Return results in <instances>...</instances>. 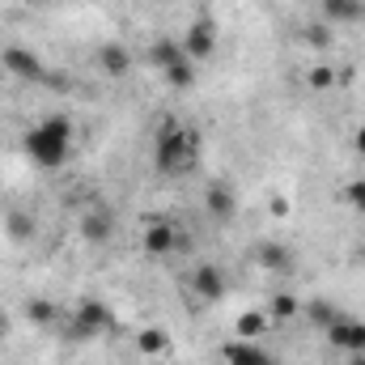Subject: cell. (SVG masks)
Masks as SVG:
<instances>
[{
    "instance_id": "6da1fadb",
    "label": "cell",
    "mask_w": 365,
    "mask_h": 365,
    "mask_svg": "<svg viewBox=\"0 0 365 365\" xmlns=\"http://www.w3.org/2000/svg\"><path fill=\"white\" fill-rule=\"evenodd\" d=\"M26 158L43 170H60L68 158H73V119L64 115H47L43 123H34L21 140Z\"/></svg>"
},
{
    "instance_id": "7a4b0ae2",
    "label": "cell",
    "mask_w": 365,
    "mask_h": 365,
    "mask_svg": "<svg viewBox=\"0 0 365 365\" xmlns=\"http://www.w3.org/2000/svg\"><path fill=\"white\" fill-rule=\"evenodd\" d=\"M153 162L162 175H191L195 162H200V136L195 128H182V123H166L158 132V145H153Z\"/></svg>"
},
{
    "instance_id": "3957f363",
    "label": "cell",
    "mask_w": 365,
    "mask_h": 365,
    "mask_svg": "<svg viewBox=\"0 0 365 365\" xmlns=\"http://www.w3.org/2000/svg\"><path fill=\"white\" fill-rule=\"evenodd\" d=\"M323 331H327V344H331L336 353H349V357H353V353H365V323L361 319H353V314H336Z\"/></svg>"
},
{
    "instance_id": "277c9868",
    "label": "cell",
    "mask_w": 365,
    "mask_h": 365,
    "mask_svg": "<svg viewBox=\"0 0 365 365\" xmlns=\"http://www.w3.org/2000/svg\"><path fill=\"white\" fill-rule=\"evenodd\" d=\"M182 51H187V60H208L212 51H217V21L212 17H200V21H191L187 26V34H182Z\"/></svg>"
},
{
    "instance_id": "5b68a950",
    "label": "cell",
    "mask_w": 365,
    "mask_h": 365,
    "mask_svg": "<svg viewBox=\"0 0 365 365\" xmlns=\"http://www.w3.org/2000/svg\"><path fill=\"white\" fill-rule=\"evenodd\" d=\"M0 64H4L9 73H13V81H43V77H47L43 60H38V56H34L30 47H17V43L0 51Z\"/></svg>"
},
{
    "instance_id": "8992f818",
    "label": "cell",
    "mask_w": 365,
    "mask_h": 365,
    "mask_svg": "<svg viewBox=\"0 0 365 365\" xmlns=\"http://www.w3.org/2000/svg\"><path fill=\"white\" fill-rule=\"evenodd\" d=\"M110 323H115V314H110L102 302H93V297L77 302V314H73V331H77V336H98V331H106Z\"/></svg>"
},
{
    "instance_id": "52a82bcc",
    "label": "cell",
    "mask_w": 365,
    "mask_h": 365,
    "mask_svg": "<svg viewBox=\"0 0 365 365\" xmlns=\"http://www.w3.org/2000/svg\"><path fill=\"white\" fill-rule=\"evenodd\" d=\"M221 357H225V365H280L272 353L259 349L255 340H230V344L221 349Z\"/></svg>"
},
{
    "instance_id": "ba28073f",
    "label": "cell",
    "mask_w": 365,
    "mask_h": 365,
    "mask_svg": "<svg viewBox=\"0 0 365 365\" xmlns=\"http://www.w3.org/2000/svg\"><path fill=\"white\" fill-rule=\"evenodd\" d=\"M204 208L212 212V221H234L238 200H234L230 182H208V191H204Z\"/></svg>"
},
{
    "instance_id": "9c48e42d",
    "label": "cell",
    "mask_w": 365,
    "mask_h": 365,
    "mask_svg": "<svg viewBox=\"0 0 365 365\" xmlns=\"http://www.w3.org/2000/svg\"><path fill=\"white\" fill-rule=\"evenodd\" d=\"M145 251L149 255H170V251H179V234H175V225H166V221H153V225H145Z\"/></svg>"
},
{
    "instance_id": "30bf717a",
    "label": "cell",
    "mask_w": 365,
    "mask_h": 365,
    "mask_svg": "<svg viewBox=\"0 0 365 365\" xmlns=\"http://www.w3.org/2000/svg\"><path fill=\"white\" fill-rule=\"evenodd\" d=\"M191 289H195L204 302H217V297L225 293V272H221L217 264H204V268H195V276H191Z\"/></svg>"
},
{
    "instance_id": "8fae6325",
    "label": "cell",
    "mask_w": 365,
    "mask_h": 365,
    "mask_svg": "<svg viewBox=\"0 0 365 365\" xmlns=\"http://www.w3.org/2000/svg\"><path fill=\"white\" fill-rule=\"evenodd\" d=\"M115 234V217L106 208H93L90 217H81V238L86 242H106Z\"/></svg>"
},
{
    "instance_id": "7c38bea8",
    "label": "cell",
    "mask_w": 365,
    "mask_h": 365,
    "mask_svg": "<svg viewBox=\"0 0 365 365\" xmlns=\"http://www.w3.org/2000/svg\"><path fill=\"white\" fill-rule=\"evenodd\" d=\"M149 60L166 73V68H175L179 60H187V51H182V43H175V38H158V43L149 47Z\"/></svg>"
},
{
    "instance_id": "4fadbf2b",
    "label": "cell",
    "mask_w": 365,
    "mask_h": 365,
    "mask_svg": "<svg viewBox=\"0 0 365 365\" xmlns=\"http://www.w3.org/2000/svg\"><path fill=\"white\" fill-rule=\"evenodd\" d=\"M323 17L327 21H361L365 0H323Z\"/></svg>"
},
{
    "instance_id": "5bb4252c",
    "label": "cell",
    "mask_w": 365,
    "mask_h": 365,
    "mask_svg": "<svg viewBox=\"0 0 365 365\" xmlns=\"http://www.w3.org/2000/svg\"><path fill=\"white\" fill-rule=\"evenodd\" d=\"M98 60H102V68H106L110 77H128V68H132V56H128V47H119V43H106Z\"/></svg>"
},
{
    "instance_id": "9a60e30c",
    "label": "cell",
    "mask_w": 365,
    "mask_h": 365,
    "mask_svg": "<svg viewBox=\"0 0 365 365\" xmlns=\"http://www.w3.org/2000/svg\"><path fill=\"white\" fill-rule=\"evenodd\" d=\"M166 86H170V90H187V86H195V60H179L175 68H166Z\"/></svg>"
},
{
    "instance_id": "2e32d148",
    "label": "cell",
    "mask_w": 365,
    "mask_h": 365,
    "mask_svg": "<svg viewBox=\"0 0 365 365\" xmlns=\"http://www.w3.org/2000/svg\"><path fill=\"white\" fill-rule=\"evenodd\" d=\"M268 331V314H242L238 319V340H259Z\"/></svg>"
},
{
    "instance_id": "e0dca14e",
    "label": "cell",
    "mask_w": 365,
    "mask_h": 365,
    "mask_svg": "<svg viewBox=\"0 0 365 365\" xmlns=\"http://www.w3.org/2000/svg\"><path fill=\"white\" fill-rule=\"evenodd\" d=\"M4 230H9V238H17V242H26V238L34 234V221H30L26 212H9V221H4Z\"/></svg>"
},
{
    "instance_id": "ac0fdd59",
    "label": "cell",
    "mask_w": 365,
    "mask_h": 365,
    "mask_svg": "<svg viewBox=\"0 0 365 365\" xmlns=\"http://www.w3.org/2000/svg\"><path fill=\"white\" fill-rule=\"evenodd\" d=\"M26 314H30V323H38V327H43V323H51V319H56V306H51V302H30V306H26Z\"/></svg>"
},
{
    "instance_id": "d6986e66",
    "label": "cell",
    "mask_w": 365,
    "mask_h": 365,
    "mask_svg": "<svg viewBox=\"0 0 365 365\" xmlns=\"http://www.w3.org/2000/svg\"><path fill=\"white\" fill-rule=\"evenodd\" d=\"M344 200L353 204V212H365V179H353L344 187Z\"/></svg>"
},
{
    "instance_id": "ffe728a7",
    "label": "cell",
    "mask_w": 365,
    "mask_h": 365,
    "mask_svg": "<svg viewBox=\"0 0 365 365\" xmlns=\"http://www.w3.org/2000/svg\"><path fill=\"white\" fill-rule=\"evenodd\" d=\"M166 344H170V340H166L162 331H140V349H145V353H166Z\"/></svg>"
},
{
    "instance_id": "44dd1931",
    "label": "cell",
    "mask_w": 365,
    "mask_h": 365,
    "mask_svg": "<svg viewBox=\"0 0 365 365\" xmlns=\"http://www.w3.org/2000/svg\"><path fill=\"white\" fill-rule=\"evenodd\" d=\"M259 264H268V268L280 272V268H289V255H280V247H264L259 251Z\"/></svg>"
},
{
    "instance_id": "7402d4cb",
    "label": "cell",
    "mask_w": 365,
    "mask_h": 365,
    "mask_svg": "<svg viewBox=\"0 0 365 365\" xmlns=\"http://www.w3.org/2000/svg\"><path fill=\"white\" fill-rule=\"evenodd\" d=\"M336 314H340V310H331V306H327V302H314V306H310V319H314V323H319V327H327V323H331V319H336Z\"/></svg>"
},
{
    "instance_id": "603a6c76",
    "label": "cell",
    "mask_w": 365,
    "mask_h": 365,
    "mask_svg": "<svg viewBox=\"0 0 365 365\" xmlns=\"http://www.w3.org/2000/svg\"><path fill=\"white\" fill-rule=\"evenodd\" d=\"M289 314H297V302H293V297H276L272 302V319H289Z\"/></svg>"
},
{
    "instance_id": "cb8c5ba5",
    "label": "cell",
    "mask_w": 365,
    "mask_h": 365,
    "mask_svg": "<svg viewBox=\"0 0 365 365\" xmlns=\"http://www.w3.org/2000/svg\"><path fill=\"white\" fill-rule=\"evenodd\" d=\"M310 86H314V90H327V86H336V81H331V68H314V73H310Z\"/></svg>"
},
{
    "instance_id": "d4e9b609",
    "label": "cell",
    "mask_w": 365,
    "mask_h": 365,
    "mask_svg": "<svg viewBox=\"0 0 365 365\" xmlns=\"http://www.w3.org/2000/svg\"><path fill=\"white\" fill-rule=\"evenodd\" d=\"M353 149H357V153L365 158V123L357 128V132H353Z\"/></svg>"
}]
</instances>
